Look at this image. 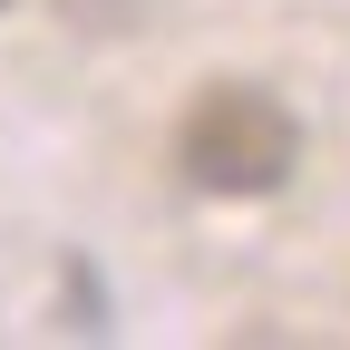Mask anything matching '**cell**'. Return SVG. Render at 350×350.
<instances>
[{"mask_svg":"<svg viewBox=\"0 0 350 350\" xmlns=\"http://www.w3.org/2000/svg\"><path fill=\"white\" fill-rule=\"evenodd\" d=\"M175 165H185L195 195H224V204H262L292 185L301 165V117L253 78H214L204 98L175 117Z\"/></svg>","mask_w":350,"mask_h":350,"instance_id":"cell-1","label":"cell"},{"mask_svg":"<svg viewBox=\"0 0 350 350\" xmlns=\"http://www.w3.org/2000/svg\"><path fill=\"white\" fill-rule=\"evenodd\" d=\"M0 10H10V0H0Z\"/></svg>","mask_w":350,"mask_h":350,"instance_id":"cell-2","label":"cell"}]
</instances>
